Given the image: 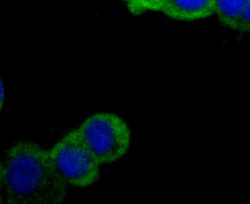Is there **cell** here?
Masks as SVG:
<instances>
[{
    "instance_id": "1",
    "label": "cell",
    "mask_w": 250,
    "mask_h": 204,
    "mask_svg": "<svg viewBox=\"0 0 250 204\" xmlns=\"http://www.w3.org/2000/svg\"><path fill=\"white\" fill-rule=\"evenodd\" d=\"M2 196L9 204H59L67 185L59 177L48 150L30 141H17L0 161Z\"/></svg>"
},
{
    "instance_id": "2",
    "label": "cell",
    "mask_w": 250,
    "mask_h": 204,
    "mask_svg": "<svg viewBox=\"0 0 250 204\" xmlns=\"http://www.w3.org/2000/svg\"><path fill=\"white\" fill-rule=\"evenodd\" d=\"M77 130L101 165L119 161L130 148V127L123 118L113 113L94 114L86 118Z\"/></svg>"
},
{
    "instance_id": "3",
    "label": "cell",
    "mask_w": 250,
    "mask_h": 204,
    "mask_svg": "<svg viewBox=\"0 0 250 204\" xmlns=\"http://www.w3.org/2000/svg\"><path fill=\"white\" fill-rule=\"evenodd\" d=\"M56 172L67 186L85 188L100 178V163L79 135L77 128L70 131L48 150Z\"/></svg>"
},
{
    "instance_id": "4",
    "label": "cell",
    "mask_w": 250,
    "mask_h": 204,
    "mask_svg": "<svg viewBox=\"0 0 250 204\" xmlns=\"http://www.w3.org/2000/svg\"><path fill=\"white\" fill-rule=\"evenodd\" d=\"M214 0H166L160 13L180 21L206 20L214 15Z\"/></svg>"
},
{
    "instance_id": "5",
    "label": "cell",
    "mask_w": 250,
    "mask_h": 204,
    "mask_svg": "<svg viewBox=\"0 0 250 204\" xmlns=\"http://www.w3.org/2000/svg\"><path fill=\"white\" fill-rule=\"evenodd\" d=\"M250 0H214L213 11L223 26L236 31L238 19Z\"/></svg>"
},
{
    "instance_id": "6",
    "label": "cell",
    "mask_w": 250,
    "mask_h": 204,
    "mask_svg": "<svg viewBox=\"0 0 250 204\" xmlns=\"http://www.w3.org/2000/svg\"><path fill=\"white\" fill-rule=\"evenodd\" d=\"M166 0H129L127 7L134 16H141L146 13H159Z\"/></svg>"
},
{
    "instance_id": "7",
    "label": "cell",
    "mask_w": 250,
    "mask_h": 204,
    "mask_svg": "<svg viewBox=\"0 0 250 204\" xmlns=\"http://www.w3.org/2000/svg\"><path fill=\"white\" fill-rule=\"evenodd\" d=\"M250 31V1L243 7L238 19L236 32L248 33Z\"/></svg>"
},
{
    "instance_id": "8",
    "label": "cell",
    "mask_w": 250,
    "mask_h": 204,
    "mask_svg": "<svg viewBox=\"0 0 250 204\" xmlns=\"http://www.w3.org/2000/svg\"><path fill=\"white\" fill-rule=\"evenodd\" d=\"M4 100H5V89H4L3 82L0 75V115L3 108Z\"/></svg>"
},
{
    "instance_id": "9",
    "label": "cell",
    "mask_w": 250,
    "mask_h": 204,
    "mask_svg": "<svg viewBox=\"0 0 250 204\" xmlns=\"http://www.w3.org/2000/svg\"><path fill=\"white\" fill-rule=\"evenodd\" d=\"M3 196H2V171H1V163H0V204H3Z\"/></svg>"
},
{
    "instance_id": "10",
    "label": "cell",
    "mask_w": 250,
    "mask_h": 204,
    "mask_svg": "<svg viewBox=\"0 0 250 204\" xmlns=\"http://www.w3.org/2000/svg\"><path fill=\"white\" fill-rule=\"evenodd\" d=\"M119 1H122V2H125L127 3V2H128L129 0H119Z\"/></svg>"
}]
</instances>
